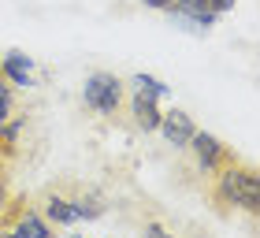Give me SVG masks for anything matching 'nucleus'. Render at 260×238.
<instances>
[{"mask_svg":"<svg viewBox=\"0 0 260 238\" xmlns=\"http://www.w3.org/2000/svg\"><path fill=\"white\" fill-rule=\"evenodd\" d=\"M193 153V160H197V168L205 171V175H216V171H223L227 164H234L238 160V153H234L223 138H216V134H205V130H193V138H190V145H186Z\"/></svg>","mask_w":260,"mask_h":238,"instance_id":"obj_3","label":"nucleus"},{"mask_svg":"<svg viewBox=\"0 0 260 238\" xmlns=\"http://www.w3.org/2000/svg\"><path fill=\"white\" fill-rule=\"evenodd\" d=\"M145 8H152V11H168L171 15V8H175V0H141Z\"/></svg>","mask_w":260,"mask_h":238,"instance_id":"obj_14","label":"nucleus"},{"mask_svg":"<svg viewBox=\"0 0 260 238\" xmlns=\"http://www.w3.org/2000/svg\"><path fill=\"white\" fill-rule=\"evenodd\" d=\"M0 82H8V78H4V71H0Z\"/></svg>","mask_w":260,"mask_h":238,"instance_id":"obj_15","label":"nucleus"},{"mask_svg":"<svg viewBox=\"0 0 260 238\" xmlns=\"http://www.w3.org/2000/svg\"><path fill=\"white\" fill-rule=\"evenodd\" d=\"M63 190H67V201H71V209H75L78 223H82V220H101L104 212H108V201H104V194H101L97 186L63 175Z\"/></svg>","mask_w":260,"mask_h":238,"instance_id":"obj_5","label":"nucleus"},{"mask_svg":"<svg viewBox=\"0 0 260 238\" xmlns=\"http://www.w3.org/2000/svg\"><path fill=\"white\" fill-rule=\"evenodd\" d=\"M160 97H152V93L145 90H134V97H130V123H134V130H141V134H152L160 123Z\"/></svg>","mask_w":260,"mask_h":238,"instance_id":"obj_8","label":"nucleus"},{"mask_svg":"<svg viewBox=\"0 0 260 238\" xmlns=\"http://www.w3.org/2000/svg\"><path fill=\"white\" fill-rule=\"evenodd\" d=\"M22 127H26V115H11L0 123V160L4 164H15L22 157Z\"/></svg>","mask_w":260,"mask_h":238,"instance_id":"obj_9","label":"nucleus"},{"mask_svg":"<svg viewBox=\"0 0 260 238\" xmlns=\"http://www.w3.org/2000/svg\"><path fill=\"white\" fill-rule=\"evenodd\" d=\"M34 209H38L41 216L52 223V227H75V223H78L75 209H71V201H67L63 178H56V183H45L38 194H34Z\"/></svg>","mask_w":260,"mask_h":238,"instance_id":"obj_4","label":"nucleus"},{"mask_svg":"<svg viewBox=\"0 0 260 238\" xmlns=\"http://www.w3.org/2000/svg\"><path fill=\"white\" fill-rule=\"evenodd\" d=\"M82 104L104 119H119L126 104V82L112 71H93L82 82Z\"/></svg>","mask_w":260,"mask_h":238,"instance_id":"obj_2","label":"nucleus"},{"mask_svg":"<svg viewBox=\"0 0 260 238\" xmlns=\"http://www.w3.org/2000/svg\"><path fill=\"white\" fill-rule=\"evenodd\" d=\"M201 4H205L208 11H212V15H227V11H234V4H238V0H201Z\"/></svg>","mask_w":260,"mask_h":238,"instance_id":"obj_13","label":"nucleus"},{"mask_svg":"<svg viewBox=\"0 0 260 238\" xmlns=\"http://www.w3.org/2000/svg\"><path fill=\"white\" fill-rule=\"evenodd\" d=\"M19 108H15V93H11V86L8 82H0V123H4V119H11Z\"/></svg>","mask_w":260,"mask_h":238,"instance_id":"obj_11","label":"nucleus"},{"mask_svg":"<svg viewBox=\"0 0 260 238\" xmlns=\"http://www.w3.org/2000/svg\"><path fill=\"white\" fill-rule=\"evenodd\" d=\"M11 194H15V190H11V164L0 160V205H4Z\"/></svg>","mask_w":260,"mask_h":238,"instance_id":"obj_12","label":"nucleus"},{"mask_svg":"<svg viewBox=\"0 0 260 238\" xmlns=\"http://www.w3.org/2000/svg\"><path fill=\"white\" fill-rule=\"evenodd\" d=\"M130 90H145L152 97H168V86H164L160 78H152V75H134L130 78Z\"/></svg>","mask_w":260,"mask_h":238,"instance_id":"obj_10","label":"nucleus"},{"mask_svg":"<svg viewBox=\"0 0 260 238\" xmlns=\"http://www.w3.org/2000/svg\"><path fill=\"white\" fill-rule=\"evenodd\" d=\"M156 130L164 134V141H168L171 149H186L197 127H193V115H190V112L171 108V112H160V123H156Z\"/></svg>","mask_w":260,"mask_h":238,"instance_id":"obj_6","label":"nucleus"},{"mask_svg":"<svg viewBox=\"0 0 260 238\" xmlns=\"http://www.w3.org/2000/svg\"><path fill=\"white\" fill-rule=\"evenodd\" d=\"M0 71H4L11 90H30L34 86V60L22 49H8L4 56H0Z\"/></svg>","mask_w":260,"mask_h":238,"instance_id":"obj_7","label":"nucleus"},{"mask_svg":"<svg viewBox=\"0 0 260 238\" xmlns=\"http://www.w3.org/2000/svg\"><path fill=\"white\" fill-rule=\"evenodd\" d=\"M208 201L219 216L245 212L249 220H256V212H260V171L238 157L223 171L208 175Z\"/></svg>","mask_w":260,"mask_h":238,"instance_id":"obj_1","label":"nucleus"}]
</instances>
